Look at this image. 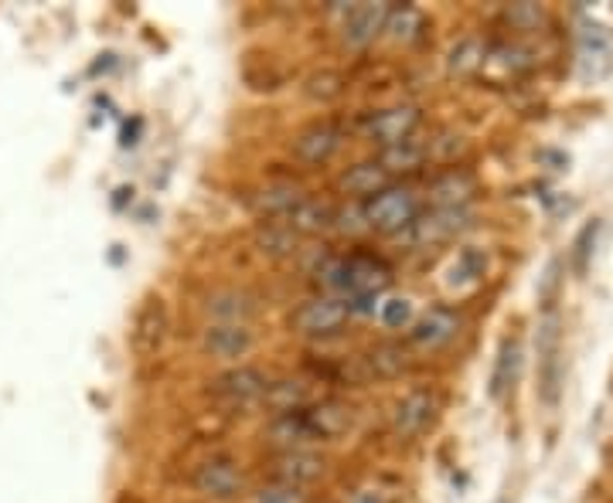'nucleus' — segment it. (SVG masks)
Here are the masks:
<instances>
[{
    "mask_svg": "<svg viewBox=\"0 0 613 503\" xmlns=\"http://www.w3.org/2000/svg\"><path fill=\"white\" fill-rule=\"evenodd\" d=\"M419 215V201L409 187H396L389 184L385 191H378L375 197H368L362 205V218L365 228L378 231V235H402Z\"/></svg>",
    "mask_w": 613,
    "mask_h": 503,
    "instance_id": "f257e3e1",
    "label": "nucleus"
},
{
    "mask_svg": "<svg viewBox=\"0 0 613 503\" xmlns=\"http://www.w3.org/2000/svg\"><path fill=\"white\" fill-rule=\"evenodd\" d=\"M351 304L341 296H314L290 313V330L300 338H334V333L351 320Z\"/></svg>",
    "mask_w": 613,
    "mask_h": 503,
    "instance_id": "f03ea898",
    "label": "nucleus"
},
{
    "mask_svg": "<svg viewBox=\"0 0 613 503\" xmlns=\"http://www.w3.org/2000/svg\"><path fill=\"white\" fill-rule=\"evenodd\" d=\"M270 391V375L260 371V367L252 364H239L232 371H225L212 381L208 395L225 409H249V405H260Z\"/></svg>",
    "mask_w": 613,
    "mask_h": 503,
    "instance_id": "7ed1b4c3",
    "label": "nucleus"
},
{
    "mask_svg": "<svg viewBox=\"0 0 613 503\" xmlns=\"http://www.w3.org/2000/svg\"><path fill=\"white\" fill-rule=\"evenodd\" d=\"M436 412H440V395L433 388H412L393 405L389 428L399 443H412L436 422Z\"/></svg>",
    "mask_w": 613,
    "mask_h": 503,
    "instance_id": "20e7f679",
    "label": "nucleus"
},
{
    "mask_svg": "<svg viewBox=\"0 0 613 503\" xmlns=\"http://www.w3.org/2000/svg\"><path fill=\"white\" fill-rule=\"evenodd\" d=\"M168 330H171V313H168V304L160 299L157 293L144 296V304L137 307L134 313V327H130V351L140 357V361H150L160 354L168 341Z\"/></svg>",
    "mask_w": 613,
    "mask_h": 503,
    "instance_id": "39448f33",
    "label": "nucleus"
},
{
    "mask_svg": "<svg viewBox=\"0 0 613 503\" xmlns=\"http://www.w3.org/2000/svg\"><path fill=\"white\" fill-rule=\"evenodd\" d=\"M563 391V338L559 320L548 313L538 327V398L548 409L559 401Z\"/></svg>",
    "mask_w": 613,
    "mask_h": 503,
    "instance_id": "423d86ee",
    "label": "nucleus"
},
{
    "mask_svg": "<svg viewBox=\"0 0 613 503\" xmlns=\"http://www.w3.org/2000/svg\"><path fill=\"white\" fill-rule=\"evenodd\" d=\"M419 123H423V113H419V106L399 103V106H389V110L368 113L362 119V133H365V140H372V144H378L385 150V147H396V144L416 137Z\"/></svg>",
    "mask_w": 613,
    "mask_h": 503,
    "instance_id": "0eeeda50",
    "label": "nucleus"
},
{
    "mask_svg": "<svg viewBox=\"0 0 613 503\" xmlns=\"http://www.w3.org/2000/svg\"><path fill=\"white\" fill-rule=\"evenodd\" d=\"M325 473H328V462L307 449H280L266 459V477H270V483H280V487L304 490V487L317 483Z\"/></svg>",
    "mask_w": 613,
    "mask_h": 503,
    "instance_id": "6e6552de",
    "label": "nucleus"
},
{
    "mask_svg": "<svg viewBox=\"0 0 613 503\" xmlns=\"http://www.w3.org/2000/svg\"><path fill=\"white\" fill-rule=\"evenodd\" d=\"M341 140H344V129L334 119H314L294 137L290 153H294V160H300L304 167H320L338 153Z\"/></svg>",
    "mask_w": 613,
    "mask_h": 503,
    "instance_id": "1a4fd4ad",
    "label": "nucleus"
},
{
    "mask_svg": "<svg viewBox=\"0 0 613 503\" xmlns=\"http://www.w3.org/2000/svg\"><path fill=\"white\" fill-rule=\"evenodd\" d=\"M529 69H532V52L529 48L511 45V42H495V45H488V52H484L477 76L495 89H504L511 82H519Z\"/></svg>",
    "mask_w": 613,
    "mask_h": 503,
    "instance_id": "9d476101",
    "label": "nucleus"
},
{
    "mask_svg": "<svg viewBox=\"0 0 613 503\" xmlns=\"http://www.w3.org/2000/svg\"><path fill=\"white\" fill-rule=\"evenodd\" d=\"M191 483H195V490L208 500H232L242 493L246 477H242V466L232 456H208L205 462H198Z\"/></svg>",
    "mask_w": 613,
    "mask_h": 503,
    "instance_id": "9b49d317",
    "label": "nucleus"
},
{
    "mask_svg": "<svg viewBox=\"0 0 613 503\" xmlns=\"http://www.w3.org/2000/svg\"><path fill=\"white\" fill-rule=\"evenodd\" d=\"M470 225V215L467 208L461 212H440V208H430V212H419L416 221L402 231V239L409 245H440L446 239H454L457 231H464Z\"/></svg>",
    "mask_w": 613,
    "mask_h": 503,
    "instance_id": "f8f14e48",
    "label": "nucleus"
},
{
    "mask_svg": "<svg viewBox=\"0 0 613 503\" xmlns=\"http://www.w3.org/2000/svg\"><path fill=\"white\" fill-rule=\"evenodd\" d=\"M385 14H389V4H351L344 8V21H341V38L348 48H368L385 27Z\"/></svg>",
    "mask_w": 613,
    "mask_h": 503,
    "instance_id": "ddd939ff",
    "label": "nucleus"
},
{
    "mask_svg": "<svg viewBox=\"0 0 613 503\" xmlns=\"http://www.w3.org/2000/svg\"><path fill=\"white\" fill-rule=\"evenodd\" d=\"M474 191H477L474 174H467L464 167H446V171H440L430 181V205L440 212H461V208H467Z\"/></svg>",
    "mask_w": 613,
    "mask_h": 503,
    "instance_id": "4468645a",
    "label": "nucleus"
},
{
    "mask_svg": "<svg viewBox=\"0 0 613 503\" xmlns=\"http://www.w3.org/2000/svg\"><path fill=\"white\" fill-rule=\"evenodd\" d=\"M359 364H362L365 381H372V378L375 381H396L409 371L412 361H409V351L399 341H378L359 357Z\"/></svg>",
    "mask_w": 613,
    "mask_h": 503,
    "instance_id": "2eb2a0df",
    "label": "nucleus"
},
{
    "mask_svg": "<svg viewBox=\"0 0 613 503\" xmlns=\"http://www.w3.org/2000/svg\"><path fill=\"white\" fill-rule=\"evenodd\" d=\"M461 333V317L450 310V307H433L419 317L409 330V341L416 347H427V351H436L443 344H450Z\"/></svg>",
    "mask_w": 613,
    "mask_h": 503,
    "instance_id": "dca6fc26",
    "label": "nucleus"
},
{
    "mask_svg": "<svg viewBox=\"0 0 613 503\" xmlns=\"http://www.w3.org/2000/svg\"><path fill=\"white\" fill-rule=\"evenodd\" d=\"M304 197H307L304 187L290 184V181H276V184H266L256 194H249V208H252V215H260L263 221H283Z\"/></svg>",
    "mask_w": 613,
    "mask_h": 503,
    "instance_id": "f3484780",
    "label": "nucleus"
},
{
    "mask_svg": "<svg viewBox=\"0 0 613 503\" xmlns=\"http://www.w3.org/2000/svg\"><path fill=\"white\" fill-rule=\"evenodd\" d=\"M205 313L215 320V323H239V327H249V320L260 313V299H256L249 289H215L208 299H205Z\"/></svg>",
    "mask_w": 613,
    "mask_h": 503,
    "instance_id": "a211bd4d",
    "label": "nucleus"
},
{
    "mask_svg": "<svg viewBox=\"0 0 613 503\" xmlns=\"http://www.w3.org/2000/svg\"><path fill=\"white\" fill-rule=\"evenodd\" d=\"M389 184H393V174L385 171V167H382L378 160L351 163L348 171H341L338 181H334L338 194H344V197H362V201L375 197L378 191H385Z\"/></svg>",
    "mask_w": 613,
    "mask_h": 503,
    "instance_id": "6ab92c4d",
    "label": "nucleus"
},
{
    "mask_svg": "<svg viewBox=\"0 0 613 503\" xmlns=\"http://www.w3.org/2000/svg\"><path fill=\"white\" fill-rule=\"evenodd\" d=\"M307 419H310L317 443H331L354 425V409L338 398H320L314 405H307Z\"/></svg>",
    "mask_w": 613,
    "mask_h": 503,
    "instance_id": "aec40b11",
    "label": "nucleus"
},
{
    "mask_svg": "<svg viewBox=\"0 0 613 503\" xmlns=\"http://www.w3.org/2000/svg\"><path fill=\"white\" fill-rule=\"evenodd\" d=\"M202 347H205V354L222 357V361L242 357L252 351V330L239 327V323H212L202 333Z\"/></svg>",
    "mask_w": 613,
    "mask_h": 503,
    "instance_id": "412c9836",
    "label": "nucleus"
},
{
    "mask_svg": "<svg viewBox=\"0 0 613 503\" xmlns=\"http://www.w3.org/2000/svg\"><path fill=\"white\" fill-rule=\"evenodd\" d=\"M266 439L276 446V453L280 449H304V446L317 443V435L310 428V419H307V409L273 415V422L266 425Z\"/></svg>",
    "mask_w": 613,
    "mask_h": 503,
    "instance_id": "4be33fe9",
    "label": "nucleus"
},
{
    "mask_svg": "<svg viewBox=\"0 0 613 503\" xmlns=\"http://www.w3.org/2000/svg\"><path fill=\"white\" fill-rule=\"evenodd\" d=\"M334 218H338V212H334V205L331 201H320V197H304L300 205L290 212L283 221L294 228L300 239H310V235H320V231H328L331 225H334Z\"/></svg>",
    "mask_w": 613,
    "mask_h": 503,
    "instance_id": "5701e85b",
    "label": "nucleus"
},
{
    "mask_svg": "<svg viewBox=\"0 0 613 503\" xmlns=\"http://www.w3.org/2000/svg\"><path fill=\"white\" fill-rule=\"evenodd\" d=\"M252 245L260 249L266 259H290L300 245V235L286 221H260L252 231Z\"/></svg>",
    "mask_w": 613,
    "mask_h": 503,
    "instance_id": "b1692460",
    "label": "nucleus"
},
{
    "mask_svg": "<svg viewBox=\"0 0 613 503\" xmlns=\"http://www.w3.org/2000/svg\"><path fill=\"white\" fill-rule=\"evenodd\" d=\"M519 375H522V341L519 338H504L501 351L495 357V371H491V398L501 401L514 388Z\"/></svg>",
    "mask_w": 613,
    "mask_h": 503,
    "instance_id": "393cba45",
    "label": "nucleus"
},
{
    "mask_svg": "<svg viewBox=\"0 0 613 503\" xmlns=\"http://www.w3.org/2000/svg\"><path fill=\"white\" fill-rule=\"evenodd\" d=\"M385 171L389 174H409V171H419L427 160H430V140H419V137H409L396 147H385L378 157H375Z\"/></svg>",
    "mask_w": 613,
    "mask_h": 503,
    "instance_id": "a878e982",
    "label": "nucleus"
},
{
    "mask_svg": "<svg viewBox=\"0 0 613 503\" xmlns=\"http://www.w3.org/2000/svg\"><path fill=\"white\" fill-rule=\"evenodd\" d=\"M263 405L273 412V415H283V412H297V409H307L314 405V391L307 381H297V378H286V381H270V391L263 398Z\"/></svg>",
    "mask_w": 613,
    "mask_h": 503,
    "instance_id": "bb28decb",
    "label": "nucleus"
},
{
    "mask_svg": "<svg viewBox=\"0 0 613 503\" xmlns=\"http://www.w3.org/2000/svg\"><path fill=\"white\" fill-rule=\"evenodd\" d=\"M423 27H427V18H423V11L419 8H412V4H399V8H389V14H385V35H389L393 42H402V45H409V42H416L419 35H423Z\"/></svg>",
    "mask_w": 613,
    "mask_h": 503,
    "instance_id": "cd10ccee",
    "label": "nucleus"
},
{
    "mask_svg": "<svg viewBox=\"0 0 613 503\" xmlns=\"http://www.w3.org/2000/svg\"><path fill=\"white\" fill-rule=\"evenodd\" d=\"M610 55H613V45H610L606 27L583 24V31H579V65H583V72L593 76V61H603V69H610Z\"/></svg>",
    "mask_w": 613,
    "mask_h": 503,
    "instance_id": "c85d7f7f",
    "label": "nucleus"
},
{
    "mask_svg": "<svg viewBox=\"0 0 613 503\" xmlns=\"http://www.w3.org/2000/svg\"><path fill=\"white\" fill-rule=\"evenodd\" d=\"M484 52H488V45H484L480 38H461L454 48H450L446 55V72L454 79H470L480 72V61H484Z\"/></svg>",
    "mask_w": 613,
    "mask_h": 503,
    "instance_id": "c756f323",
    "label": "nucleus"
},
{
    "mask_svg": "<svg viewBox=\"0 0 613 503\" xmlns=\"http://www.w3.org/2000/svg\"><path fill=\"white\" fill-rule=\"evenodd\" d=\"M344 89H348V79L334 69H317L304 79V95L310 99V103H320V106L338 103V99L344 95Z\"/></svg>",
    "mask_w": 613,
    "mask_h": 503,
    "instance_id": "7c9ffc66",
    "label": "nucleus"
},
{
    "mask_svg": "<svg viewBox=\"0 0 613 503\" xmlns=\"http://www.w3.org/2000/svg\"><path fill=\"white\" fill-rule=\"evenodd\" d=\"M504 21L514 27V31H538L545 24V11L538 4H511L504 11Z\"/></svg>",
    "mask_w": 613,
    "mask_h": 503,
    "instance_id": "2f4dec72",
    "label": "nucleus"
},
{
    "mask_svg": "<svg viewBox=\"0 0 613 503\" xmlns=\"http://www.w3.org/2000/svg\"><path fill=\"white\" fill-rule=\"evenodd\" d=\"M252 503H304V493L294 487H280V483H266L263 490L252 493Z\"/></svg>",
    "mask_w": 613,
    "mask_h": 503,
    "instance_id": "473e14b6",
    "label": "nucleus"
},
{
    "mask_svg": "<svg viewBox=\"0 0 613 503\" xmlns=\"http://www.w3.org/2000/svg\"><path fill=\"white\" fill-rule=\"evenodd\" d=\"M484 265H488L484 252H477V249H464V252L457 255L454 276H457V279H477V276H484Z\"/></svg>",
    "mask_w": 613,
    "mask_h": 503,
    "instance_id": "72a5a7b5",
    "label": "nucleus"
},
{
    "mask_svg": "<svg viewBox=\"0 0 613 503\" xmlns=\"http://www.w3.org/2000/svg\"><path fill=\"white\" fill-rule=\"evenodd\" d=\"M409 320H412L409 299H389V304H382V323L385 327H406Z\"/></svg>",
    "mask_w": 613,
    "mask_h": 503,
    "instance_id": "f704fd0d",
    "label": "nucleus"
},
{
    "mask_svg": "<svg viewBox=\"0 0 613 503\" xmlns=\"http://www.w3.org/2000/svg\"><path fill=\"white\" fill-rule=\"evenodd\" d=\"M597 231H600V221L587 225L583 235H579V239H576V259H579V270H583L587 259H590V239H597Z\"/></svg>",
    "mask_w": 613,
    "mask_h": 503,
    "instance_id": "c9c22d12",
    "label": "nucleus"
},
{
    "mask_svg": "<svg viewBox=\"0 0 613 503\" xmlns=\"http://www.w3.org/2000/svg\"><path fill=\"white\" fill-rule=\"evenodd\" d=\"M359 503H382V496H375V493H365V496H359Z\"/></svg>",
    "mask_w": 613,
    "mask_h": 503,
    "instance_id": "e433bc0d",
    "label": "nucleus"
}]
</instances>
